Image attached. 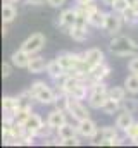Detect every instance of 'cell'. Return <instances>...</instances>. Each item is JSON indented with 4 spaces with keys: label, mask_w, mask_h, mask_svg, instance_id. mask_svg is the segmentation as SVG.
<instances>
[{
    "label": "cell",
    "mask_w": 138,
    "mask_h": 148,
    "mask_svg": "<svg viewBox=\"0 0 138 148\" xmlns=\"http://www.w3.org/2000/svg\"><path fill=\"white\" fill-rule=\"evenodd\" d=\"M109 50L117 57H133L138 50V45L130 36H114L109 43Z\"/></svg>",
    "instance_id": "7a4b0ae2"
},
{
    "label": "cell",
    "mask_w": 138,
    "mask_h": 148,
    "mask_svg": "<svg viewBox=\"0 0 138 148\" xmlns=\"http://www.w3.org/2000/svg\"><path fill=\"white\" fill-rule=\"evenodd\" d=\"M88 107L95 109V110H102V107L105 105V102L109 100V91H97V90H90L88 95Z\"/></svg>",
    "instance_id": "9c48e42d"
},
{
    "label": "cell",
    "mask_w": 138,
    "mask_h": 148,
    "mask_svg": "<svg viewBox=\"0 0 138 148\" xmlns=\"http://www.w3.org/2000/svg\"><path fill=\"white\" fill-rule=\"evenodd\" d=\"M26 3L28 5H43V3H47V0H26Z\"/></svg>",
    "instance_id": "74e56055"
},
{
    "label": "cell",
    "mask_w": 138,
    "mask_h": 148,
    "mask_svg": "<svg viewBox=\"0 0 138 148\" xmlns=\"http://www.w3.org/2000/svg\"><path fill=\"white\" fill-rule=\"evenodd\" d=\"M123 105H121V102H117V100H112V98H109L107 102H105V105L102 107V112L105 115H114L116 112L119 110Z\"/></svg>",
    "instance_id": "4316f807"
},
{
    "label": "cell",
    "mask_w": 138,
    "mask_h": 148,
    "mask_svg": "<svg viewBox=\"0 0 138 148\" xmlns=\"http://www.w3.org/2000/svg\"><path fill=\"white\" fill-rule=\"evenodd\" d=\"M128 7H130V5H128V2H126V0H116V2H114V5H112V10H116V12L123 14Z\"/></svg>",
    "instance_id": "1f68e13d"
},
{
    "label": "cell",
    "mask_w": 138,
    "mask_h": 148,
    "mask_svg": "<svg viewBox=\"0 0 138 148\" xmlns=\"http://www.w3.org/2000/svg\"><path fill=\"white\" fill-rule=\"evenodd\" d=\"M61 145H64V147H78L79 140H78V136H72V138H68V140H62Z\"/></svg>",
    "instance_id": "d590c367"
},
{
    "label": "cell",
    "mask_w": 138,
    "mask_h": 148,
    "mask_svg": "<svg viewBox=\"0 0 138 148\" xmlns=\"http://www.w3.org/2000/svg\"><path fill=\"white\" fill-rule=\"evenodd\" d=\"M12 67H14L12 62H3V64H2V77H3V79L12 74Z\"/></svg>",
    "instance_id": "e575fe53"
},
{
    "label": "cell",
    "mask_w": 138,
    "mask_h": 148,
    "mask_svg": "<svg viewBox=\"0 0 138 148\" xmlns=\"http://www.w3.org/2000/svg\"><path fill=\"white\" fill-rule=\"evenodd\" d=\"M33 110H28V109H17V110L14 112V117H16V122H21V124H24L26 122V119L30 117V114Z\"/></svg>",
    "instance_id": "f546056e"
},
{
    "label": "cell",
    "mask_w": 138,
    "mask_h": 148,
    "mask_svg": "<svg viewBox=\"0 0 138 148\" xmlns=\"http://www.w3.org/2000/svg\"><path fill=\"white\" fill-rule=\"evenodd\" d=\"M126 93H128V90H126L124 86H112V88H109V98L117 100V102H121V103H123V100L126 98Z\"/></svg>",
    "instance_id": "d4e9b609"
},
{
    "label": "cell",
    "mask_w": 138,
    "mask_h": 148,
    "mask_svg": "<svg viewBox=\"0 0 138 148\" xmlns=\"http://www.w3.org/2000/svg\"><path fill=\"white\" fill-rule=\"evenodd\" d=\"M7 2H12V3H16V2H19V0H7Z\"/></svg>",
    "instance_id": "7bdbcfd3"
},
{
    "label": "cell",
    "mask_w": 138,
    "mask_h": 148,
    "mask_svg": "<svg viewBox=\"0 0 138 148\" xmlns=\"http://www.w3.org/2000/svg\"><path fill=\"white\" fill-rule=\"evenodd\" d=\"M55 134H57V138L62 141V140H68V138L76 136V134H78V129H76V126H72V124L66 122L64 126H61L59 129H55Z\"/></svg>",
    "instance_id": "44dd1931"
},
{
    "label": "cell",
    "mask_w": 138,
    "mask_h": 148,
    "mask_svg": "<svg viewBox=\"0 0 138 148\" xmlns=\"http://www.w3.org/2000/svg\"><path fill=\"white\" fill-rule=\"evenodd\" d=\"M88 95H90V86L86 84V81H81L69 97H72L76 100H85V98H88Z\"/></svg>",
    "instance_id": "7402d4cb"
},
{
    "label": "cell",
    "mask_w": 138,
    "mask_h": 148,
    "mask_svg": "<svg viewBox=\"0 0 138 148\" xmlns=\"http://www.w3.org/2000/svg\"><path fill=\"white\" fill-rule=\"evenodd\" d=\"M16 17H17V9H16V5H14L12 2H7V0H5V3L2 5V23H3V24H10Z\"/></svg>",
    "instance_id": "2e32d148"
},
{
    "label": "cell",
    "mask_w": 138,
    "mask_h": 148,
    "mask_svg": "<svg viewBox=\"0 0 138 148\" xmlns=\"http://www.w3.org/2000/svg\"><path fill=\"white\" fill-rule=\"evenodd\" d=\"M105 16H107V12H104L100 10L99 7L92 12V14H88V24L92 26V28H104V23H105Z\"/></svg>",
    "instance_id": "d6986e66"
},
{
    "label": "cell",
    "mask_w": 138,
    "mask_h": 148,
    "mask_svg": "<svg viewBox=\"0 0 138 148\" xmlns=\"http://www.w3.org/2000/svg\"><path fill=\"white\" fill-rule=\"evenodd\" d=\"M130 141H131L133 145H137V147H138V136H137V138H133V140H130Z\"/></svg>",
    "instance_id": "b9f144b4"
},
{
    "label": "cell",
    "mask_w": 138,
    "mask_h": 148,
    "mask_svg": "<svg viewBox=\"0 0 138 148\" xmlns=\"http://www.w3.org/2000/svg\"><path fill=\"white\" fill-rule=\"evenodd\" d=\"M123 19H124V23L130 24V26L138 24V9H135V7H128V9L123 12Z\"/></svg>",
    "instance_id": "484cf974"
},
{
    "label": "cell",
    "mask_w": 138,
    "mask_h": 148,
    "mask_svg": "<svg viewBox=\"0 0 138 148\" xmlns=\"http://www.w3.org/2000/svg\"><path fill=\"white\" fill-rule=\"evenodd\" d=\"M7 33H9V31H7V24H3V28H2V35L7 36Z\"/></svg>",
    "instance_id": "60d3db41"
},
{
    "label": "cell",
    "mask_w": 138,
    "mask_h": 148,
    "mask_svg": "<svg viewBox=\"0 0 138 148\" xmlns=\"http://www.w3.org/2000/svg\"><path fill=\"white\" fill-rule=\"evenodd\" d=\"M47 74L52 77V79H61L62 81V77H66L68 76V71L59 64V60L57 59H54V60H50L48 64H47Z\"/></svg>",
    "instance_id": "5bb4252c"
},
{
    "label": "cell",
    "mask_w": 138,
    "mask_h": 148,
    "mask_svg": "<svg viewBox=\"0 0 138 148\" xmlns=\"http://www.w3.org/2000/svg\"><path fill=\"white\" fill-rule=\"evenodd\" d=\"M68 114L72 117V119H74V121H76V122L90 117V112H88V109L81 103V100H76V98H72V97H69Z\"/></svg>",
    "instance_id": "8992f818"
},
{
    "label": "cell",
    "mask_w": 138,
    "mask_h": 148,
    "mask_svg": "<svg viewBox=\"0 0 138 148\" xmlns=\"http://www.w3.org/2000/svg\"><path fill=\"white\" fill-rule=\"evenodd\" d=\"M45 41H47V38H45L43 33H33V35H30V36L23 41L21 48H23V50H26L30 55H36L38 52H41V50H43Z\"/></svg>",
    "instance_id": "3957f363"
},
{
    "label": "cell",
    "mask_w": 138,
    "mask_h": 148,
    "mask_svg": "<svg viewBox=\"0 0 138 148\" xmlns=\"http://www.w3.org/2000/svg\"><path fill=\"white\" fill-rule=\"evenodd\" d=\"M30 59H31V55H30L26 50H23V48L16 50V52L10 55V62H12L14 67H17V69H28Z\"/></svg>",
    "instance_id": "7c38bea8"
},
{
    "label": "cell",
    "mask_w": 138,
    "mask_h": 148,
    "mask_svg": "<svg viewBox=\"0 0 138 148\" xmlns=\"http://www.w3.org/2000/svg\"><path fill=\"white\" fill-rule=\"evenodd\" d=\"M126 2H128V5H130V7L138 9V0H126Z\"/></svg>",
    "instance_id": "ab89813d"
},
{
    "label": "cell",
    "mask_w": 138,
    "mask_h": 148,
    "mask_svg": "<svg viewBox=\"0 0 138 148\" xmlns=\"http://www.w3.org/2000/svg\"><path fill=\"white\" fill-rule=\"evenodd\" d=\"M100 2H102L105 7H110V9H112V5H114V2H116V0H100Z\"/></svg>",
    "instance_id": "f35d334b"
},
{
    "label": "cell",
    "mask_w": 138,
    "mask_h": 148,
    "mask_svg": "<svg viewBox=\"0 0 138 148\" xmlns=\"http://www.w3.org/2000/svg\"><path fill=\"white\" fill-rule=\"evenodd\" d=\"M83 62H85V66L90 69V67H93V66H97V64L105 62V55H104V52L100 48H90V50L83 52Z\"/></svg>",
    "instance_id": "30bf717a"
},
{
    "label": "cell",
    "mask_w": 138,
    "mask_h": 148,
    "mask_svg": "<svg viewBox=\"0 0 138 148\" xmlns=\"http://www.w3.org/2000/svg\"><path fill=\"white\" fill-rule=\"evenodd\" d=\"M66 110H59V109H54V110L50 112L48 115H47V124L55 131V129H59L61 126H64L66 122H68V117H66Z\"/></svg>",
    "instance_id": "8fae6325"
},
{
    "label": "cell",
    "mask_w": 138,
    "mask_h": 148,
    "mask_svg": "<svg viewBox=\"0 0 138 148\" xmlns=\"http://www.w3.org/2000/svg\"><path fill=\"white\" fill-rule=\"evenodd\" d=\"M123 23H124V19H123V14H119V12H116V10H112V12H107V16H105V23H104V31L107 33V35H112V36H116L119 31H121V28H123Z\"/></svg>",
    "instance_id": "277c9868"
},
{
    "label": "cell",
    "mask_w": 138,
    "mask_h": 148,
    "mask_svg": "<svg viewBox=\"0 0 138 148\" xmlns=\"http://www.w3.org/2000/svg\"><path fill=\"white\" fill-rule=\"evenodd\" d=\"M128 71L138 74V53H135V55L130 59V62H128Z\"/></svg>",
    "instance_id": "836d02e7"
},
{
    "label": "cell",
    "mask_w": 138,
    "mask_h": 148,
    "mask_svg": "<svg viewBox=\"0 0 138 148\" xmlns=\"http://www.w3.org/2000/svg\"><path fill=\"white\" fill-rule=\"evenodd\" d=\"M76 7L83 9L86 14H92L97 9V3H95V0H76Z\"/></svg>",
    "instance_id": "f1b7e54d"
},
{
    "label": "cell",
    "mask_w": 138,
    "mask_h": 148,
    "mask_svg": "<svg viewBox=\"0 0 138 148\" xmlns=\"http://www.w3.org/2000/svg\"><path fill=\"white\" fill-rule=\"evenodd\" d=\"M43 124H45V122H43L41 115H38V114L31 112V114H30V117H28V119H26V122H24V127H26V131H28V133L36 134Z\"/></svg>",
    "instance_id": "e0dca14e"
},
{
    "label": "cell",
    "mask_w": 138,
    "mask_h": 148,
    "mask_svg": "<svg viewBox=\"0 0 138 148\" xmlns=\"http://www.w3.org/2000/svg\"><path fill=\"white\" fill-rule=\"evenodd\" d=\"M110 74V67L102 62V64H97V66H93V67H90L88 69V79H86V83L90 81V83H99V81H104L107 76Z\"/></svg>",
    "instance_id": "ba28073f"
},
{
    "label": "cell",
    "mask_w": 138,
    "mask_h": 148,
    "mask_svg": "<svg viewBox=\"0 0 138 148\" xmlns=\"http://www.w3.org/2000/svg\"><path fill=\"white\" fill-rule=\"evenodd\" d=\"M2 109H3V112H16L19 109V98L10 97V95L3 97L2 98Z\"/></svg>",
    "instance_id": "603a6c76"
},
{
    "label": "cell",
    "mask_w": 138,
    "mask_h": 148,
    "mask_svg": "<svg viewBox=\"0 0 138 148\" xmlns=\"http://www.w3.org/2000/svg\"><path fill=\"white\" fill-rule=\"evenodd\" d=\"M52 133H54V129H52V127H50V126H48V124L45 122V124H43V126L40 127V131L36 133V138H43V140H48Z\"/></svg>",
    "instance_id": "4dcf8cb0"
},
{
    "label": "cell",
    "mask_w": 138,
    "mask_h": 148,
    "mask_svg": "<svg viewBox=\"0 0 138 148\" xmlns=\"http://www.w3.org/2000/svg\"><path fill=\"white\" fill-rule=\"evenodd\" d=\"M135 122V119H133V114L131 112H128V110H123L117 117H116V127L119 129V131H126L131 124Z\"/></svg>",
    "instance_id": "ac0fdd59"
},
{
    "label": "cell",
    "mask_w": 138,
    "mask_h": 148,
    "mask_svg": "<svg viewBox=\"0 0 138 148\" xmlns=\"http://www.w3.org/2000/svg\"><path fill=\"white\" fill-rule=\"evenodd\" d=\"M76 14H78L76 9H66V10H62L61 16H59L57 26H61V28H64V29L72 28V26L76 24Z\"/></svg>",
    "instance_id": "4fadbf2b"
},
{
    "label": "cell",
    "mask_w": 138,
    "mask_h": 148,
    "mask_svg": "<svg viewBox=\"0 0 138 148\" xmlns=\"http://www.w3.org/2000/svg\"><path fill=\"white\" fill-rule=\"evenodd\" d=\"M124 88L128 90V93L138 95V74L131 73L130 76H126V79H124Z\"/></svg>",
    "instance_id": "cb8c5ba5"
},
{
    "label": "cell",
    "mask_w": 138,
    "mask_h": 148,
    "mask_svg": "<svg viewBox=\"0 0 138 148\" xmlns=\"http://www.w3.org/2000/svg\"><path fill=\"white\" fill-rule=\"evenodd\" d=\"M57 60H59V64L66 69V71H72V69H76L78 66H81L83 64V53H72V52H62V53H59L57 55Z\"/></svg>",
    "instance_id": "5b68a950"
},
{
    "label": "cell",
    "mask_w": 138,
    "mask_h": 148,
    "mask_svg": "<svg viewBox=\"0 0 138 148\" xmlns=\"http://www.w3.org/2000/svg\"><path fill=\"white\" fill-rule=\"evenodd\" d=\"M121 105H123V110H128V112H131V114L138 112V100L135 97H126Z\"/></svg>",
    "instance_id": "83f0119b"
},
{
    "label": "cell",
    "mask_w": 138,
    "mask_h": 148,
    "mask_svg": "<svg viewBox=\"0 0 138 148\" xmlns=\"http://www.w3.org/2000/svg\"><path fill=\"white\" fill-rule=\"evenodd\" d=\"M76 129H78V134H79V136L90 138V140H92V138L97 134V131H99L95 121H92L90 117H88V119H83V121H78V122H76Z\"/></svg>",
    "instance_id": "52a82bcc"
},
{
    "label": "cell",
    "mask_w": 138,
    "mask_h": 148,
    "mask_svg": "<svg viewBox=\"0 0 138 148\" xmlns=\"http://www.w3.org/2000/svg\"><path fill=\"white\" fill-rule=\"evenodd\" d=\"M124 134H126V138H130V140H133V138H137L138 136V122L135 121L126 131H124Z\"/></svg>",
    "instance_id": "d6a6232c"
},
{
    "label": "cell",
    "mask_w": 138,
    "mask_h": 148,
    "mask_svg": "<svg viewBox=\"0 0 138 148\" xmlns=\"http://www.w3.org/2000/svg\"><path fill=\"white\" fill-rule=\"evenodd\" d=\"M28 91L31 93L33 100H36V102L41 103V105H54V102H55V98H57V91H54V90H52L45 81H41V79L31 83V86L28 88Z\"/></svg>",
    "instance_id": "6da1fadb"
},
{
    "label": "cell",
    "mask_w": 138,
    "mask_h": 148,
    "mask_svg": "<svg viewBox=\"0 0 138 148\" xmlns=\"http://www.w3.org/2000/svg\"><path fill=\"white\" fill-rule=\"evenodd\" d=\"M69 36L72 38L74 41H78V43H81V41H86L88 40V31H86V26H78V24H74L72 28H69L68 29Z\"/></svg>",
    "instance_id": "ffe728a7"
},
{
    "label": "cell",
    "mask_w": 138,
    "mask_h": 148,
    "mask_svg": "<svg viewBox=\"0 0 138 148\" xmlns=\"http://www.w3.org/2000/svg\"><path fill=\"white\" fill-rule=\"evenodd\" d=\"M47 60L41 55H31L30 64H28V73L30 74H40L43 71H47Z\"/></svg>",
    "instance_id": "9a60e30c"
},
{
    "label": "cell",
    "mask_w": 138,
    "mask_h": 148,
    "mask_svg": "<svg viewBox=\"0 0 138 148\" xmlns=\"http://www.w3.org/2000/svg\"><path fill=\"white\" fill-rule=\"evenodd\" d=\"M66 2H68V0H47V5H50V7H54V9H59V7H62Z\"/></svg>",
    "instance_id": "8d00e7d4"
}]
</instances>
